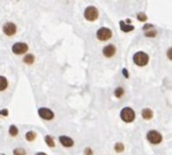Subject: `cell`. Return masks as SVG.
Returning <instances> with one entry per match:
<instances>
[{
	"mask_svg": "<svg viewBox=\"0 0 172 155\" xmlns=\"http://www.w3.org/2000/svg\"><path fill=\"white\" fill-rule=\"evenodd\" d=\"M35 137H36V134L33 131H28V132L25 134V138H26L27 141H29V142H31V141H33L35 139Z\"/></svg>",
	"mask_w": 172,
	"mask_h": 155,
	"instance_id": "16",
	"label": "cell"
},
{
	"mask_svg": "<svg viewBox=\"0 0 172 155\" xmlns=\"http://www.w3.org/2000/svg\"><path fill=\"white\" fill-rule=\"evenodd\" d=\"M114 149H115V151H116L117 153H122V152H123L124 150H125V146H124L123 143L118 142V143H116V144H115Z\"/></svg>",
	"mask_w": 172,
	"mask_h": 155,
	"instance_id": "15",
	"label": "cell"
},
{
	"mask_svg": "<svg viewBox=\"0 0 172 155\" xmlns=\"http://www.w3.org/2000/svg\"><path fill=\"white\" fill-rule=\"evenodd\" d=\"M137 19L141 22H144V21L147 20V15L144 12H140L137 14Z\"/></svg>",
	"mask_w": 172,
	"mask_h": 155,
	"instance_id": "20",
	"label": "cell"
},
{
	"mask_svg": "<svg viewBox=\"0 0 172 155\" xmlns=\"http://www.w3.org/2000/svg\"><path fill=\"white\" fill-rule=\"evenodd\" d=\"M120 118L125 123H132L136 118V113L132 108L130 107H125L120 112Z\"/></svg>",
	"mask_w": 172,
	"mask_h": 155,
	"instance_id": "1",
	"label": "cell"
},
{
	"mask_svg": "<svg viewBox=\"0 0 172 155\" xmlns=\"http://www.w3.org/2000/svg\"><path fill=\"white\" fill-rule=\"evenodd\" d=\"M122 73H123V76L126 78V79H128L129 78V73H128V70L127 69H123V70H122Z\"/></svg>",
	"mask_w": 172,
	"mask_h": 155,
	"instance_id": "25",
	"label": "cell"
},
{
	"mask_svg": "<svg viewBox=\"0 0 172 155\" xmlns=\"http://www.w3.org/2000/svg\"><path fill=\"white\" fill-rule=\"evenodd\" d=\"M157 35V30H148L145 32L146 37H155Z\"/></svg>",
	"mask_w": 172,
	"mask_h": 155,
	"instance_id": "22",
	"label": "cell"
},
{
	"mask_svg": "<svg viewBox=\"0 0 172 155\" xmlns=\"http://www.w3.org/2000/svg\"><path fill=\"white\" fill-rule=\"evenodd\" d=\"M166 55H167V58H168L169 60H172V46H171V48H169L168 49H167Z\"/></svg>",
	"mask_w": 172,
	"mask_h": 155,
	"instance_id": "23",
	"label": "cell"
},
{
	"mask_svg": "<svg viewBox=\"0 0 172 155\" xmlns=\"http://www.w3.org/2000/svg\"><path fill=\"white\" fill-rule=\"evenodd\" d=\"M0 116H8V111L6 109L0 111Z\"/></svg>",
	"mask_w": 172,
	"mask_h": 155,
	"instance_id": "26",
	"label": "cell"
},
{
	"mask_svg": "<svg viewBox=\"0 0 172 155\" xmlns=\"http://www.w3.org/2000/svg\"><path fill=\"white\" fill-rule=\"evenodd\" d=\"M97 38L101 41H109L111 37L113 36V31L108 27H101L97 30Z\"/></svg>",
	"mask_w": 172,
	"mask_h": 155,
	"instance_id": "4",
	"label": "cell"
},
{
	"mask_svg": "<svg viewBox=\"0 0 172 155\" xmlns=\"http://www.w3.org/2000/svg\"><path fill=\"white\" fill-rule=\"evenodd\" d=\"M8 87V81L5 77L0 76V91H4Z\"/></svg>",
	"mask_w": 172,
	"mask_h": 155,
	"instance_id": "13",
	"label": "cell"
},
{
	"mask_svg": "<svg viewBox=\"0 0 172 155\" xmlns=\"http://www.w3.org/2000/svg\"><path fill=\"white\" fill-rule=\"evenodd\" d=\"M60 142L65 147H72L74 146V140L69 136H60Z\"/></svg>",
	"mask_w": 172,
	"mask_h": 155,
	"instance_id": "10",
	"label": "cell"
},
{
	"mask_svg": "<svg viewBox=\"0 0 172 155\" xmlns=\"http://www.w3.org/2000/svg\"><path fill=\"white\" fill-rule=\"evenodd\" d=\"M35 155H46V154L44 153V152H38V153H36Z\"/></svg>",
	"mask_w": 172,
	"mask_h": 155,
	"instance_id": "28",
	"label": "cell"
},
{
	"mask_svg": "<svg viewBox=\"0 0 172 155\" xmlns=\"http://www.w3.org/2000/svg\"><path fill=\"white\" fill-rule=\"evenodd\" d=\"M116 51H117L116 46H115L114 44L111 43V44H108V46H104V48H103V55H104V56H106V58H112V56L115 55Z\"/></svg>",
	"mask_w": 172,
	"mask_h": 155,
	"instance_id": "8",
	"label": "cell"
},
{
	"mask_svg": "<svg viewBox=\"0 0 172 155\" xmlns=\"http://www.w3.org/2000/svg\"><path fill=\"white\" fill-rule=\"evenodd\" d=\"M38 115L39 117H41L44 120H51L55 117V114L51 110L48 109V108H41L38 110Z\"/></svg>",
	"mask_w": 172,
	"mask_h": 155,
	"instance_id": "9",
	"label": "cell"
},
{
	"mask_svg": "<svg viewBox=\"0 0 172 155\" xmlns=\"http://www.w3.org/2000/svg\"><path fill=\"white\" fill-rule=\"evenodd\" d=\"M2 30H3V32L6 35L11 36V35L15 34L17 28H16V25L14 24L13 22H6L5 24L3 25V27H2Z\"/></svg>",
	"mask_w": 172,
	"mask_h": 155,
	"instance_id": "7",
	"label": "cell"
},
{
	"mask_svg": "<svg viewBox=\"0 0 172 155\" xmlns=\"http://www.w3.org/2000/svg\"><path fill=\"white\" fill-rule=\"evenodd\" d=\"M2 155H4V154H2Z\"/></svg>",
	"mask_w": 172,
	"mask_h": 155,
	"instance_id": "29",
	"label": "cell"
},
{
	"mask_svg": "<svg viewBox=\"0 0 172 155\" xmlns=\"http://www.w3.org/2000/svg\"><path fill=\"white\" fill-rule=\"evenodd\" d=\"M23 62L25 63H27V65H31V63H33L34 62V56L32 55H27L24 56V58H23Z\"/></svg>",
	"mask_w": 172,
	"mask_h": 155,
	"instance_id": "17",
	"label": "cell"
},
{
	"mask_svg": "<svg viewBox=\"0 0 172 155\" xmlns=\"http://www.w3.org/2000/svg\"><path fill=\"white\" fill-rule=\"evenodd\" d=\"M9 134H10L11 136H16L18 134V129L16 126L14 125H11L9 127Z\"/></svg>",
	"mask_w": 172,
	"mask_h": 155,
	"instance_id": "19",
	"label": "cell"
},
{
	"mask_svg": "<svg viewBox=\"0 0 172 155\" xmlns=\"http://www.w3.org/2000/svg\"><path fill=\"white\" fill-rule=\"evenodd\" d=\"M84 16L88 21H95L99 18V11L95 6H88L85 9Z\"/></svg>",
	"mask_w": 172,
	"mask_h": 155,
	"instance_id": "5",
	"label": "cell"
},
{
	"mask_svg": "<svg viewBox=\"0 0 172 155\" xmlns=\"http://www.w3.org/2000/svg\"><path fill=\"white\" fill-rule=\"evenodd\" d=\"M120 28H121V30L124 32H130V31H132V30H134V28L135 27L131 24H127L125 21L121 20L120 21Z\"/></svg>",
	"mask_w": 172,
	"mask_h": 155,
	"instance_id": "12",
	"label": "cell"
},
{
	"mask_svg": "<svg viewBox=\"0 0 172 155\" xmlns=\"http://www.w3.org/2000/svg\"><path fill=\"white\" fill-rule=\"evenodd\" d=\"M85 155H93V150L90 147L86 148V149H85Z\"/></svg>",
	"mask_w": 172,
	"mask_h": 155,
	"instance_id": "24",
	"label": "cell"
},
{
	"mask_svg": "<svg viewBox=\"0 0 172 155\" xmlns=\"http://www.w3.org/2000/svg\"><path fill=\"white\" fill-rule=\"evenodd\" d=\"M153 115H154V113H153V111L150 108H144L141 111V116L145 120H151L153 118Z\"/></svg>",
	"mask_w": 172,
	"mask_h": 155,
	"instance_id": "11",
	"label": "cell"
},
{
	"mask_svg": "<svg viewBox=\"0 0 172 155\" xmlns=\"http://www.w3.org/2000/svg\"><path fill=\"white\" fill-rule=\"evenodd\" d=\"M13 155H26V153H25V150L22 148H16L13 150Z\"/></svg>",
	"mask_w": 172,
	"mask_h": 155,
	"instance_id": "21",
	"label": "cell"
},
{
	"mask_svg": "<svg viewBox=\"0 0 172 155\" xmlns=\"http://www.w3.org/2000/svg\"><path fill=\"white\" fill-rule=\"evenodd\" d=\"M153 27V24H150V23H148V24H145L144 26H143V30H149V28H152Z\"/></svg>",
	"mask_w": 172,
	"mask_h": 155,
	"instance_id": "27",
	"label": "cell"
},
{
	"mask_svg": "<svg viewBox=\"0 0 172 155\" xmlns=\"http://www.w3.org/2000/svg\"><path fill=\"white\" fill-rule=\"evenodd\" d=\"M146 137H147V140L149 141L151 144H154V145L160 144V143L162 142V140H163L162 134L156 130L148 131L147 134H146Z\"/></svg>",
	"mask_w": 172,
	"mask_h": 155,
	"instance_id": "3",
	"label": "cell"
},
{
	"mask_svg": "<svg viewBox=\"0 0 172 155\" xmlns=\"http://www.w3.org/2000/svg\"><path fill=\"white\" fill-rule=\"evenodd\" d=\"M28 50V46L24 42H16L12 46V51L15 55H23Z\"/></svg>",
	"mask_w": 172,
	"mask_h": 155,
	"instance_id": "6",
	"label": "cell"
},
{
	"mask_svg": "<svg viewBox=\"0 0 172 155\" xmlns=\"http://www.w3.org/2000/svg\"><path fill=\"white\" fill-rule=\"evenodd\" d=\"M133 62L138 67H145L149 63V55L144 51H137L133 55Z\"/></svg>",
	"mask_w": 172,
	"mask_h": 155,
	"instance_id": "2",
	"label": "cell"
},
{
	"mask_svg": "<svg viewBox=\"0 0 172 155\" xmlns=\"http://www.w3.org/2000/svg\"><path fill=\"white\" fill-rule=\"evenodd\" d=\"M124 93H125V91H124V89L122 88V87H118V88L115 89V91H114L115 97L118 98V99L122 98V96L124 95Z\"/></svg>",
	"mask_w": 172,
	"mask_h": 155,
	"instance_id": "14",
	"label": "cell"
},
{
	"mask_svg": "<svg viewBox=\"0 0 172 155\" xmlns=\"http://www.w3.org/2000/svg\"><path fill=\"white\" fill-rule=\"evenodd\" d=\"M44 140H45V143L49 147H55V141H53V138L51 137V136L46 135L45 138H44Z\"/></svg>",
	"mask_w": 172,
	"mask_h": 155,
	"instance_id": "18",
	"label": "cell"
}]
</instances>
